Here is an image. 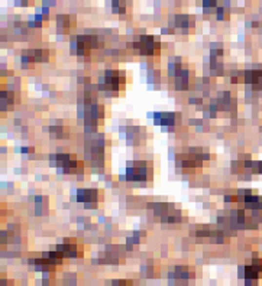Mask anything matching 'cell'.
Wrapping results in <instances>:
<instances>
[{
	"label": "cell",
	"mask_w": 262,
	"mask_h": 286,
	"mask_svg": "<svg viewBox=\"0 0 262 286\" xmlns=\"http://www.w3.org/2000/svg\"><path fill=\"white\" fill-rule=\"evenodd\" d=\"M133 46L141 51L142 54H155L160 51V41L157 37H151V35H142L139 38H136L133 42Z\"/></svg>",
	"instance_id": "1"
},
{
	"label": "cell",
	"mask_w": 262,
	"mask_h": 286,
	"mask_svg": "<svg viewBox=\"0 0 262 286\" xmlns=\"http://www.w3.org/2000/svg\"><path fill=\"white\" fill-rule=\"evenodd\" d=\"M123 81H125L123 73L109 70L104 73L103 78L100 80V85L101 88H106V90H119V85H122Z\"/></svg>",
	"instance_id": "2"
},
{
	"label": "cell",
	"mask_w": 262,
	"mask_h": 286,
	"mask_svg": "<svg viewBox=\"0 0 262 286\" xmlns=\"http://www.w3.org/2000/svg\"><path fill=\"white\" fill-rule=\"evenodd\" d=\"M128 176L133 181H141L148 176V165L146 162H132L128 166Z\"/></svg>",
	"instance_id": "3"
},
{
	"label": "cell",
	"mask_w": 262,
	"mask_h": 286,
	"mask_svg": "<svg viewBox=\"0 0 262 286\" xmlns=\"http://www.w3.org/2000/svg\"><path fill=\"white\" fill-rule=\"evenodd\" d=\"M94 45H96V38L90 37V35L77 37V38H74V41L71 42V48L74 46L76 52H88L91 48H94Z\"/></svg>",
	"instance_id": "4"
},
{
	"label": "cell",
	"mask_w": 262,
	"mask_h": 286,
	"mask_svg": "<svg viewBox=\"0 0 262 286\" xmlns=\"http://www.w3.org/2000/svg\"><path fill=\"white\" fill-rule=\"evenodd\" d=\"M77 200L81 203H94V201H97V191L91 190V188L80 190L77 192Z\"/></svg>",
	"instance_id": "5"
},
{
	"label": "cell",
	"mask_w": 262,
	"mask_h": 286,
	"mask_svg": "<svg viewBox=\"0 0 262 286\" xmlns=\"http://www.w3.org/2000/svg\"><path fill=\"white\" fill-rule=\"evenodd\" d=\"M62 256H65V257H74V256H77L79 253H77V246L76 245H61L58 246V248H57Z\"/></svg>",
	"instance_id": "6"
},
{
	"label": "cell",
	"mask_w": 262,
	"mask_h": 286,
	"mask_svg": "<svg viewBox=\"0 0 262 286\" xmlns=\"http://www.w3.org/2000/svg\"><path fill=\"white\" fill-rule=\"evenodd\" d=\"M171 276H175L177 279H188L190 276H193V270L188 269V267H177L174 270V273H171Z\"/></svg>",
	"instance_id": "7"
},
{
	"label": "cell",
	"mask_w": 262,
	"mask_h": 286,
	"mask_svg": "<svg viewBox=\"0 0 262 286\" xmlns=\"http://www.w3.org/2000/svg\"><path fill=\"white\" fill-rule=\"evenodd\" d=\"M175 84H177L178 87H182V85H187V84H188V71H187V70H180V71H178Z\"/></svg>",
	"instance_id": "8"
},
{
	"label": "cell",
	"mask_w": 262,
	"mask_h": 286,
	"mask_svg": "<svg viewBox=\"0 0 262 286\" xmlns=\"http://www.w3.org/2000/svg\"><path fill=\"white\" fill-rule=\"evenodd\" d=\"M157 116H160V117H162V122L161 123H167V124H171V123H174L175 116L173 113H162V114H157Z\"/></svg>",
	"instance_id": "9"
},
{
	"label": "cell",
	"mask_w": 262,
	"mask_h": 286,
	"mask_svg": "<svg viewBox=\"0 0 262 286\" xmlns=\"http://www.w3.org/2000/svg\"><path fill=\"white\" fill-rule=\"evenodd\" d=\"M112 286H132V284L129 281H115Z\"/></svg>",
	"instance_id": "10"
}]
</instances>
